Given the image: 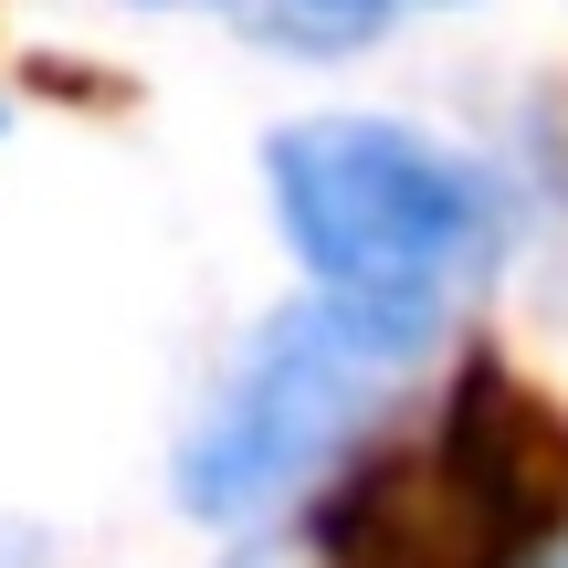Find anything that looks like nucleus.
<instances>
[{
    "label": "nucleus",
    "mask_w": 568,
    "mask_h": 568,
    "mask_svg": "<svg viewBox=\"0 0 568 568\" xmlns=\"http://www.w3.org/2000/svg\"><path fill=\"white\" fill-rule=\"evenodd\" d=\"M316 32H358V21H379V11H400V0H295Z\"/></svg>",
    "instance_id": "20e7f679"
},
{
    "label": "nucleus",
    "mask_w": 568,
    "mask_h": 568,
    "mask_svg": "<svg viewBox=\"0 0 568 568\" xmlns=\"http://www.w3.org/2000/svg\"><path fill=\"white\" fill-rule=\"evenodd\" d=\"M264 180L284 211V243L337 295L443 305L464 274H485L495 211L464 159L379 116H305L264 148Z\"/></svg>",
    "instance_id": "7ed1b4c3"
},
{
    "label": "nucleus",
    "mask_w": 568,
    "mask_h": 568,
    "mask_svg": "<svg viewBox=\"0 0 568 568\" xmlns=\"http://www.w3.org/2000/svg\"><path fill=\"white\" fill-rule=\"evenodd\" d=\"M443 305H400V295H337L274 316V337L243 358V379L211 400V422L180 453V506L201 527H243V516L284 506L326 453L347 443L368 400L432 347Z\"/></svg>",
    "instance_id": "f03ea898"
},
{
    "label": "nucleus",
    "mask_w": 568,
    "mask_h": 568,
    "mask_svg": "<svg viewBox=\"0 0 568 568\" xmlns=\"http://www.w3.org/2000/svg\"><path fill=\"white\" fill-rule=\"evenodd\" d=\"M537 568H568V558H558V548H548V558H537Z\"/></svg>",
    "instance_id": "39448f33"
},
{
    "label": "nucleus",
    "mask_w": 568,
    "mask_h": 568,
    "mask_svg": "<svg viewBox=\"0 0 568 568\" xmlns=\"http://www.w3.org/2000/svg\"><path fill=\"white\" fill-rule=\"evenodd\" d=\"M568 537V422L537 379L474 347L432 443L368 453L316 506L326 568H537Z\"/></svg>",
    "instance_id": "f257e3e1"
}]
</instances>
